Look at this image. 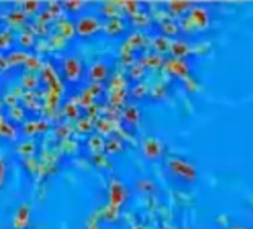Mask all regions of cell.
Listing matches in <instances>:
<instances>
[{"label": "cell", "instance_id": "8", "mask_svg": "<svg viewBox=\"0 0 253 229\" xmlns=\"http://www.w3.org/2000/svg\"><path fill=\"white\" fill-rule=\"evenodd\" d=\"M43 127V122H36V121H29V122H24L23 125V133L26 136H32V134H36L39 133V130Z\"/></svg>", "mask_w": 253, "mask_h": 229}, {"label": "cell", "instance_id": "1", "mask_svg": "<svg viewBox=\"0 0 253 229\" xmlns=\"http://www.w3.org/2000/svg\"><path fill=\"white\" fill-rule=\"evenodd\" d=\"M30 216H32V207L27 202L20 204V207L15 211L14 216V228L15 229H26L30 223Z\"/></svg>", "mask_w": 253, "mask_h": 229}, {"label": "cell", "instance_id": "9", "mask_svg": "<svg viewBox=\"0 0 253 229\" xmlns=\"http://www.w3.org/2000/svg\"><path fill=\"white\" fill-rule=\"evenodd\" d=\"M41 3L39 2H30V0H29V2H23L21 3V11L26 14V15H30V14H35V12H38L39 9H41Z\"/></svg>", "mask_w": 253, "mask_h": 229}, {"label": "cell", "instance_id": "10", "mask_svg": "<svg viewBox=\"0 0 253 229\" xmlns=\"http://www.w3.org/2000/svg\"><path fill=\"white\" fill-rule=\"evenodd\" d=\"M18 40H20V45L21 46L30 48L35 43V36H33L32 32H21L20 36H18Z\"/></svg>", "mask_w": 253, "mask_h": 229}, {"label": "cell", "instance_id": "2", "mask_svg": "<svg viewBox=\"0 0 253 229\" xmlns=\"http://www.w3.org/2000/svg\"><path fill=\"white\" fill-rule=\"evenodd\" d=\"M18 136L17 128L12 122L5 121L2 116H0V137H5L8 140H15Z\"/></svg>", "mask_w": 253, "mask_h": 229}, {"label": "cell", "instance_id": "6", "mask_svg": "<svg viewBox=\"0 0 253 229\" xmlns=\"http://www.w3.org/2000/svg\"><path fill=\"white\" fill-rule=\"evenodd\" d=\"M92 26H95L94 20L89 18V17H84V18H81V20L78 21V32H79L81 35H86V33H89V32L94 30Z\"/></svg>", "mask_w": 253, "mask_h": 229}, {"label": "cell", "instance_id": "16", "mask_svg": "<svg viewBox=\"0 0 253 229\" xmlns=\"http://www.w3.org/2000/svg\"><path fill=\"white\" fill-rule=\"evenodd\" d=\"M2 106H3V100L0 98V109H2Z\"/></svg>", "mask_w": 253, "mask_h": 229}, {"label": "cell", "instance_id": "3", "mask_svg": "<svg viewBox=\"0 0 253 229\" xmlns=\"http://www.w3.org/2000/svg\"><path fill=\"white\" fill-rule=\"evenodd\" d=\"M64 72H66V76L69 79H72V80L76 79L79 76V72H81V66L78 63V60L72 58V57L66 58L64 60Z\"/></svg>", "mask_w": 253, "mask_h": 229}, {"label": "cell", "instance_id": "12", "mask_svg": "<svg viewBox=\"0 0 253 229\" xmlns=\"http://www.w3.org/2000/svg\"><path fill=\"white\" fill-rule=\"evenodd\" d=\"M9 113H11V118L14 119V121H23L24 119V112H23V109L20 107V106H15V107H11L9 109Z\"/></svg>", "mask_w": 253, "mask_h": 229}, {"label": "cell", "instance_id": "11", "mask_svg": "<svg viewBox=\"0 0 253 229\" xmlns=\"http://www.w3.org/2000/svg\"><path fill=\"white\" fill-rule=\"evenodd\" d=\"M21 85H23L24 88H27V89H32V88H35V86L38 85V77H36L33 73H27V75L23 76Z\"/></svg>", "mask_w": 253, "mask_h": 229}, {"label": "cell", "instance_id": "4", "mask_svg": "<svg viewBox=\"0 0 253 229\" xmlns=\"http://www.w3.org/2000/svg\"><path fill=\"white\" fill-rule=\"evenodd\" d=\"M29 58H30V55L26 51H11L6 61H8V64H20V63H27Z\"/></svg>", "mask_w": 253, "mask_h": 229}, {"label": "cell", "instance_id": "15", "mask_svg": "<svg viewBox=\"0 0 253 229\" xmlns=\"http://www.w3.org/2000/svg\"><path fill=\"white\" fill-rule=\"evenodd\" d=\"M5 101H6L11 107H15V106H17V103H18V98H17L14 94H8V95H6V98H5Z\"/></svg>", "mask_w": 253, "mask_h": 229}, {"label": "cell", "instance_id": "14", "mask_svg": "<svg viewBox=\"0 0 253 229\" xmlns=\"http://www.w3.org/2000/svg\"><path fill=\"white\" fill-rule=\"evenodd\" d=\"M33 151H35V145H33V143H23V145L18 146V152H20L21 155H24V156L32 155Z\"/></svg>", "mask_w": 253, "mask_h": 229}, {"label": "cell", "instance_id": "5", "mask_svg": "<svg viewBox=\"0 0 253 229\" xmlns=\"http://www.w3.org/2000/svg\"><path fill=\"white\" fill-rule=\"evenodd\" d=\"M14 43V35L9 30L0 32V51H8L12 48Z\"/></svg>", "mask_w": 253, "mask_h": 229}, {"label": "cell", "instance_id": "13", "mask_svg": "<svg viewBox=\"0 0 253 229\" xmlns=\"http://www.w3.org/2000/svg\"><path fill=\"white\" fill-rule=\"evenodd\" d=\"M5 179H6V161L0 155V188L5 185Z\"/></svg>", "mask_w": 253, "mask_h": 229}, {"label": "cell", "instance_id": "7", "mask_svg": "<svg viewBox=\"0 0 253 229\" xmlns=\"http://www.w3.org/2000/svg\"><path fill=\"white\" fill-rule=\"evenodd\" d=\"M26 17H27V15L18 8V9L9 11L8 15H6V20H8L11 24H23V23L26 21Z\"/></svg>", "mask_w": 253, "mask_h": 229}]
</instances>
